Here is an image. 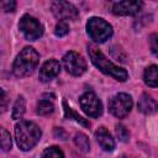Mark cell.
Masks as SVG:
<instances>
[{
	"instance_id": "obj_22",
	"label": "cell",
	"mask_w": 158,
	"mask_h": 158,
	"mask_svg": "<svg viewBox=\"0 0 158 158\" xmlns=\"http://www.w3.org/2000/svg\"><path fill=\"white\" fill-rule=\"evenodd\" d=\"M116 135H117L118 139L122 142H127L130 138V133L123 125H116Z\"/></svg>"
},
{
	"instance_id": "obj_14",
	"label": "cell",
	"mask_w": 158,
	"mask_h": 158,
	"mask_svg": "<svg viewBox=\"0 0 158 158\" xmlns=\"http://www.w3.org/2000/svg\"><path fill=\"white\" fill-rule=\"evenodd\" d=\"M137 107L138 110L142 112V114H146V115H149L152 112L156 111L157 109V104L156 101L153 100V98L148 94H142L138 102H137Z\"/></svg>"
},
{
	"instance_id": "obj_5",
	"label": "cell",
	"mask_w": 158,
	"mask_h": 158,
	"mask_svg": "<svg viewBox=\"0 0 158 158\" xmlns=\"http://www.w3.org/2000/svg\"><path fill=\"white\" fill-rule=\"evenodd\" d=\"M132 98L128 94L120 93L112 96L109 101V111L117 118H123L132 109Z\"/></svg>"
},
{
	"instance_id": "obj_20",
	"label": "cell",
	"mask_w": 158,
	"mask_h": 158,
	"mask_svg": "<svg viewBox=\"0 0 158 158\" xmlns=\"http://www.w3.org/2000/svg\"><path fill=\"white\" fill-rule=\"evenodd\" d=\"M11 146H12V142H11L10 133L5 128H1V148H2V151H5V152L10 151Z\"/></svg>"
},
{
	"instance_id": "obj_3",
	"label": "cell",
	"mask_w": 158,
	"mask_h": 158,
	"mask_svg": "<svg viewBox=\"0 0 158 158\" xmlns=\"http://www.w3.org/2000/svg\"><path fill=\"white\" fill-rule=\"evenodd\" d=\"M38 62H40L38 53L32 47H25L17 54V57L14 62V65H12V72L19 78L27 77L33 73Z\"/></svg>"
},
{
	"instance_id": "obj_11",
	"label": "cell",
	"mask_w": 158,
	"mask_h": 158,
	"mask_svg": "<svg viewBox=\"0 0 158 158\" xmlns=\"http://www.w3.org/2000/svg\"><path fill=\"white\" fill-rule=\"evenodd\" d=\"M60 72V64L57 59H49L43 63V65L40 69V80L43 83L51 81L53 78H56Z\"/></svg>"
},
{
	"instance_id": "obj_8",
	"label": "cell",
	"mask_w": 158,
	"mask_h": 158,
	"mask_svg": "<svg viewBox=\"0 0 158 158\" xmlns=\"http://www.w3.org/2000/svg\"><path fill=\"white\" fill-rule=\"evenodd\" d=\"M63 65H64V69L69 74L75 75V77L81 75L86 70V63H85L84 58L79 53L73 52V51H70V52L64 54Z\"/></svg>"
},
{
	"instance_id": "obj_16",
	"label": "cell",
	"mask_w": 158,
	"mask_h": 158,
	"mask_svg": "<svg viewBox=\"0 0 158 158\" xmlns=\"http://www.w3.org/2000/svg\"><path fill=\"white\" fill-rule=\"evenodd\" d=\"M26 110V101L23 96H19L14 104V109H12V118L14 120H19L23 116Z\"/></svg>"
},
{
	"instance_id": "obj_10",
	"label": "cell",
	"mask_w": 158,
	"mask_h": 158,
	"mask_svg": "<svg viewBox=\"0 0 158 158\" xmlns=\"http://www.w3.org/2000/svg\"><path fill=\"white\" fill-rule=\"evenodd\" d=\"M143 2L139 0H122L112 5V12L118 16H132L141 11Z\"/></svg>"
},
{
	"instance_id": "obj_24",
	"label": "cell",
	"mask_w": 158,
	"mask_h": 158,
	"mask_svg": "<svg viewBox=\"0 0 158 158\" xmlns=\"http://www.w3.org/2000/svg\"><path fill=\"white\" fill-rule=\"evenodd\" d=\"M16 7V2L14 0H5V1H1V9L5 11V12H12Z\"/></svg>"
},
{
	"instance_id": "obj_6",
	"label": "cell",
	"mask_w": 158,
	"mask_h": 158,
	"mask_svg": "<svg viewBox=\"0 0 158 158\" xmlns=\"http://www.w3.org/2000/svg\"><path fill=\"white\" fill-rule=\"evenodd\" d=\"M19 28L23 33L25 38L28 41H35L43 35L42 23L31 15H23L20 19Z\"/></svg>"
},
{
	"instance_id": "obj_23",
	"label": "cell",
	"mask_w": 158,
	"mask_h": 158,
	"mask_svg": "<svg viewBox=\"0 0 158 158\" xmlns=\"http://www.w3.org/2000/svg\"><path fill=\"white\" fill-rule=\"evenodd\" d=\"M149 46H151L152 53L156 57H158V35L157 33L151 35V37H149Z\"/></svg>"
},
{
	"instance_id": "obj_19",
	"label": "cell",
	"mask_w": 158,
	"mask_h": 158,
	"mask_svg": "<svg viewBox=\"0 0 158 158\" xmlns=\"http://www.w3.org/2000/svg\"><path fill=\"white\" fill-rule=\"evenodd\" d=\"M42 158H64V154L59 147L52 146V147H48L43 151Z\"/></svg>"
},
{
	"instance_id": "obj_21",
	"label": "cell",
	"mask_w": 158,
	"mask_h": 158,
	"mask_svg": "<svg viewBox=\"0 0 158 158\" xmlns=\"http://www.w3.org/2000/svg\"><path fill=\"white\" fill-rule=\"evenodd\" d=\"M68 32H69V25H68L65 21H59V22L56 25V28H54V35H56V36L63 37V36H65Z\"/></svg>"
},
{
	"instance_id": "obj_17",
	"label": "cell",
	"mask_w": 158,
	"mask_h": 158,
	"mask_svg": "<svg viewBox=\"0 0 158 158\" xmlns=\"http://www.w3.org/2000/svg\"><path fill=\"white\" fill-rule=\"evenodd\" d=\"M63 107H64L65 117H68V118H73V120H75L77 122H79L80 125H83V126H85V127H90V122H88L85 118H83L81 116H79L75 111H73V110L67 105L65 101H63Z\"/></svg>"
},
{
	"instance_id": "obj_9",
	"label": "cell",
	"mask_w": 158,
	"mask_h": 158,
	"mask_svg": "<svg viewBox=\"0 0 158 158\" xmlns=\"http://www.w3.org/2000/svg\"><path fill=\"white\" fill-rule=\"evenodd\" d=\"M51 9H52L53 15L57 19H59L60 21H65V22L69 20H75L79 15L78 9L68 1H53Z\"/></svg>"
},
{
	"instance_id": "obj_4",
	"label": "cell",
	"mask_w": 158,
	"mask_h": 158,
	"mask_svg": "<svg viewBox=\"0 0 158 158\" xmlns=\"http://www.w3.org/2000/svg\"><path fill=\"white\" fill-rule=\"evenodd\" d=\"M86 32L94 42L102 43L112 36V27L101 17H91L86 22Z\"/></svg>"
},
{
	"instance_id": "obj_12",
	"label": "cell",
	"mask_w": 158,
	"mask_h": 158,
	"mask_svg": "<svg viewBox=\"0 0 158 158\" xmlns=\"http://www.w3.org/2000/svg\"><path fill=\"white\" fill-rule=\"evenodd\" d=\"M95 138L98 141V143L100 144V147L104 151L111 152L115 148V141L112 138V136L110 135V132L105 128V127H100L96 130L95 132Z\"/></svg>"
},
{
	"instance_id": "obj_2",
	"label": "cell",
	"mask_w": 158,
	"mask_h": 158,
	"mask_svg": "<svg viewBox=\"0 0 158 158\" xmlns=\"http://www.w3.org/2000/svg\"><path fill=\"white\" fill-rule=\"evenodd\" d=\"M41 128L32 121H20L15 126V138L22 151L33 148L41 138Z\"/></svg>"
},
{
	"instance_id": "obj_15",
	"label": "cell",
	"mask_w": 158,
	"mask_h": 158,
	"mask_svg": "<svg viewBox=\"0 0 158 158\" xmlns=\"http://www.w3.org/2000/svg\"><path fill=\"white\" fill-rule=\"evenodd\" d=\"M143 79L146 85L151 88H157L158 86V65H149L146 68L143 73Z\"/></svg>"
},
{
	"instance_id": "obj_1",
	"label": "cell",
	"mask_w": 158,
	"mask_h": 158,
	"mask_svg": "<svg viewBox=\"0 0 158 158\" xmlns=\"http://www.w3.org/2000/svg\"><path fill=\"white\" fill-rule=\"evenodd\" d=\"M88 53H89V57H90L93 64H94L100 72H102V73L106 74V75L112 77L114 79H116V80H118V81H125V80H127L128 73H127L123 68H121V67L114 64L112 62H110L98 47H95V46H93V44H89V46H88Z\"/></svg>"
},
{
	"instance_id": "obj_13",
	"label": "cell",
	"mask_w": 158,
	"mask_h": 158,
	"mask_svg": "<svg viewBox=\"0 0 158 158\" xmlns=\"http://www.w3.org/2000/svg\"><path fill=\"white\" fill-rule=\"evenodd\" d=\"M53 95H48V94H44L37 102V106H36V112L41 116H44V115H49L53 112L54 110V105H53Z\"/></svg>"
},
{
	"instance_id": "obj_18",
	"label": "cell",
	"mask_w": 158,
	"mask_h": 158,
	"mask_svg": "<svg viewBox=\"0 0 158 158\" xmlns=\"http://www.w3.org/2000/svg\"><path fill=\"white\" fill-rule=\"evenodd\" d=\"M74 143H75V146H77L81 152H88L89 148H90L89 138H88L84 133H81V132H79V133L75 135V137H74Z\"/></svg>"
},
{
	"instance_id": "obj_7",
	"label": "cell",
	"mask_w": 158,
	"mask_h": 158,
	"mask_svg": "<svg viewBox=\"0 0 158 158\" xmlns=\"http://www.w3.org/2000/svg\"><path fill=\"white\" fill-rule=\"evenodd\" d=\"M79 104L83 111L90 117H99L102 114V104L93 91L84 93L79 98Z\"/></svg>"
},
{
	"instance_id": "obj_25",
	"label": "cell",
	"mask_w": 158,
	"mask_h": 158,
	"mask_svg": "<svg viewBox=\"0 0 158 158\" xmlns=\"http://www.w3.org/2000/svg\"><path fill=\"white\" fill-rule=\"evenodd\" d=\"M6 102H7V98H6L5 90L1 89V112H4L6 110Z\"/></svg>"
}]
</instances>
